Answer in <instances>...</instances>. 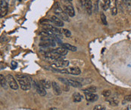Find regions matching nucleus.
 <instances>
[{
	"instance_id": "1",
	"label": "nucleus",
	"mask_w": 131,
	"mask_h": 110,
	"mask_svg": "<svg viewBox=\"0 0 131 110\" xmlns=\"http://www.w3.org/2000/svg\"><path fill=\"white\" fill-rule=\"evenodd\" d=\"M16 78H17L19 82L21 89L24 91H28L30 89L31 83H30V79H29L28 76H27L25 75L18 74L16 75Z\"/></svg>"
},
{
	"instance_id": "2",
	"label": "nucleus",
	"mask_w": 131,
	"mask_h": 110,
	"mask_svg": "<svg viewBox=\"0 0 131 110\" xmlns=\"http://www.w3.org/2000/svg\"><path fill=\"white\" fill-rule=\"evenodd\" d=\"M53 11H54L55 14V16H57L58 18H59L63 21L69 22V16L66 14V12H64L62 7H60L58 3L55 2V4L53 7Z\"/></svg>"
},
{
	"instance_id": "3",
	"label": "nucleus",
	"mask_w": 131,
	"mask_h": 110,
	"mask_svg": "<svg viewBox=\"0 0 131 110\" xmlns=\"http://www.w3.org/2000/svg\"><path fill=\"white\" fill-rule=\"evenodd\" d=\"M61 3L63 10L66 12L69 17H74L75 12L72 4L70 2V1H68V0H61Z\"/></svg>"
},
{
	"instance_id": "4",
	"label": "nucleus",
	"mask_w": 131,
	"mask_h": 110,
	"mask_svg": "<svg viewBox=\"0 0 131 110\" xmlns=\"http://www.w3.org/2000/svg\"><path fill=\"white\" fill-rule=\"evenodd\" d=\"M5 79H6L7 83L11 88L13 89V90H17L18 88V85L17 81H15L14 78L12 75H8Z\"/></svg>"
},
{
	"instance_id": "5",
	"label": "nucleus",
	"mask_w": 131,
	"mask_h": 110,
	"mask_svg": "<svg viewBox=\"0 0 131 110\" xmlns=\"http://www.w3.org/2000/svg\"><path fill=\"white\" fill-rule=\"evenodd\" d=\"M32 83H33V85H34L36 91H37V93H39L40 96H42V97H43V96H46V88H44V87H43L40 84V82L38 83V82H36V81H33Z\"/></svg>"
},
{
	"instance_id": "6",
	"label": "nucleus",
	"mask_w": 131,
	"mask_h": 110,
	"mask_svg": "<svg viewBox=\"0 0 131 110\" xmlns=\"http://www.w3.org/2000/svg\"><path fill=\"white\" fill-rule=\"evenodd\" d=\"M62 82H63L64 84L67 85H70L74 87H81V84L79 83L78 81H76L71 79H62V78H59L58 79Z\"/></svg>"
},
{
	"instance_id": "7",
	"label": "nucleus",
	"mask_w": 131,
	"mask_h": 110,
	"mask_svg": "<svg viewBox=\"0 0 131 110\" xmlns=\"http://www.w3.org/2000/svg\"><path fill=\"white\" fill-rule=\"evenodd\" d=\"M42 27H43V29H44L45 30L52 32H53V33H56V34H61V33H62V30H59L58 27L53 26L51 24H44V25L42 26Z\"/></svg>"
},
{
	"instance_id": "8",
	"label": "nucleus",
	"mask_w": 131,
	"mask_h": 110,
	"mask_svg": "<svg viewBox=\"0 0 131 110\" xmlns=\"http://www.w3.org/2000/svg\"><path fill=\"white\" fill-rule=\"evenodd\" d=\"M8 9V3L5 0H1V8H0V12H1V18L5 17L7 14Z\"/></svg>"
},
{
	"instance_id": "9",
	"label": "nucleus",
	"mask_w": 131,
	"mask_h": 110,
	"mask_svg": "<svg viewBox=\"0 0 131 110\" xmlns=\"http://www.w3.org/2000/svg\"><path fill=\"white\" fill-rule=\"evenodd\" d=\"M50 21L55 25H56L58 27H62L64 26V21L60 19L59 18H58L55 15L52 16V17L50 18Z\"/></svg>"
},
{
	"instance_id": "10",
	"label": "nucleus",
	"mask_w": 131,
	"mask_h": 110,
	"mask_svg": "<svg viewBox=\"0 0 131 110\" xmlns=\"http://www.w3.org/2000/svg\"><path fill=\"white\" fill-rule=\"evenodd\" d=\"M52 65L55 67H67L69 65V62L68 60H55L52 62Z\"/></svg>"
},
{
	"instance_id": "11",
	"label": "nucleus",
	"mask_w": 131,
	"mask_h": 110,
	"mask_svg": "<svg viewBox=\"0 0 131 110\" xmlns=\"http://www.w3.org/2000/svg\"><path fill=\"white\" fill-rule=\"evenodd\" d=\"M86 100L88 102H96L98 100V95L95 94L94 93H84Z\"/></svg>"
},
{
	"instance_id": "12",
	"label": "nucleus",
	"mask_w": 131,
	"mask_h": 110,
	"mask_svg": "<svg viewBox=\"0 0 131 110\" xmlns=\"http://www.w3.org/2000/svg\"><path fill=\"white\" fill-rule=\"evenodd\" d=\"M110 2V8H111V13L112 15H116L117 13V8L116 7L117 2L116 0H109Z\"/></svg>"
},
{
	"instance_id": "13",
	"label": "nucleus",
	"mask_w": 131,
	"mask_h": 110,
	"mask_svg": "<svg viewBox=\"0 0 131 110\" xmlns=\"http://www.w3.org/2000/svg\"><path fill=\"white\" fill-rule=\"evenodd\" d=\"M52 89L54 93H55L56 95H61L62 94V89L60 86L58 85V83H56L55 81H52Z\"/></svg>"
},
{
	"instance_id": "14",
	"label": "nucleus",
	"mask_w": 131,
	"mask_h": 110,
	"mask_svg": "<svg viewBox=\"0 0 131 110\" xmlns=\"http://www.w3.org/2000/svg\"><path fill=\"white\" fill-rule=\"evenodd\" d=\"M56 45L55 41H46V42H42L40 44V46L42 48H48V47H55Z\"/></svg>"
},
{
	"instance_id": "15",
	"label": "nucleus",
	"mask_w": 131,
	"mask_h": 110,
	"mask_svg": "<svg viewBox=\"0 0 131 110\" xmlns=\"http://www.w3.org/2000/svg\"><path fill=\"white\" fill-rule=\"evenodd\" d=\"M68 71V74H71V75H78L80 74V69L78 67H70L66 69Z\"/></svg>"
},
{
	"instance_id": "16",
	"label": "nucleus",
	"mask_w": 131,
	"mask_h": 110,
	"mask_svg": "<svg viewBox=\"0 0 131 110\" xmlns=\"http://www.w3.org/2000/svg\"><path fill=\"white\" fill-rule=\"evenodd\" d=\"M52 51L53 52H55L58 54H60L61 56H63L64 57L65 55L68 54V50H66V49H64V48H58L56 49H52Z\"/></svg>"
},
{
	"instance_id": "17",
	"label": "nucleus",
	"mask_w": 131,
	"mask_h": 110,
	"mask_svg": "<svg viewBox=\"0 0 131 110\" xmlns=\"http://www.w3.org/2000/svg\"><path fill=\"white\" fill-rule=\"evenodd\" d=\"M40 84L44 88H50L52 87V82L48 79H42L40 81Z\"/></svg>"
},
{
	"instance_id": "18",
	"label": "nucleus",
	"mask_w": 131,
	"mask_h": 110,
	"mask_svg": "<svg viewBox=\"0 0 131 110\" xmlns=\"http://www.w3.org/2000/svg\"><path fill=\"white\" fill-rule=\"evenodd\" d=\"M85 6L86 8L87 12L89 14H92V0H85Z\"/></svg>"
},
{
	"instance_id": "19",
	"label": "nucleus",
	"mask_w": 131,
	"mask_h": 110,
	"mask_svg": "<svg viewBox=\"0 0 131 110\" xmlns=\"http://www.w3.org/2000/svg\"><path fill=\"white\" fill-rule=\"evenodd\" d=\"M62 47L64 48V49H66L68 51H77V47H75L74 45H70V44L68 43H63L62 44Z\"/></svg>"
},
{
	"instance_id": "20",
	"label": "nucleus",
	"mask_w": 131,
	"mask_h": 110,
	"mask_svg": "<svg viewBox=\"0 0 131 110\" xmlns=\"http://www.w3.org/2000/svg\"><path fill=\"white\" fill-rule=\"evenodd\" d=\"M106 100L109 103V104H110L111 106H117L118 103H119V100H118V99L117 97H110V98L107 97Z\"/></svg>"
},
{
	"instance_id": "21",
	"label": "nucleus",
	"mask_w": 131,
	"mask_h": 110,
	"mask_svg": "<svg viewBox=\"0 0 131 110\" xmlns=\"http://www.w3.org/2000/svg\"><path fill=\"white\" fill-rule=\"evenodd\" d=\"M72 97L74 102H80L83 100V97H82V95L79 93H74L72 95Z\"/></svg>"
},
{
	"instance_id": "22",
	"label": "nucleus",
	"mask_w": 131,
	"mask_h": 110,
	"mask_svg": "<svg viewBox=\"0 0 131 110\" xmlns=\"http://www.w3.org/2000/svg\"><path fill=\"white\" fill-rule=\"evenodd\" d=\"M6 79L5 78V77L3 76V75H0V83H1V86L2 87H4L5 89H7V85H6Z\"/></svg>"
},
{
	"instance_id": "23",
	"label": "nucleus",
	"mask_w": 131,
	"mask_h": 110,
	"mask_svg": "<svg viewBox=\"0 0 131 110\" xmlns=\"http://www.w3.org/2000/svg\"><path fill=\"white\" fill-rule=\"evenodd\" d=\"M84 93H96V87L94 86H90L89 87L83 89Z\"/></svg>"
},
{
	"instance_id": "24",
	"label": "nucleus",
	"mask_w": 131,
	"mask_h": 110,
	"mask_svg": "<svg viewBox=\"0 0 131 110\" xmlns=\"http://www.w3.org/2000/svg\"><path fill=\"white\" fill-rule=\"evenodd\" d=\"M92 8L94 9V12L97 13L98 11H99V2L98 0H92Z\"/></svg>"
},
{
	"instance_id": "25",
	"label": "nucleus",
	"mask_w": 131,
	"mask_h": 110,
	"mask_svg": "<svg viewBox=\"0 0 131 110\" xmlns=\"http://www.w3.org/2000/svg\"><path fill=\"white\" fill-rule=\"evenodd\" d=\"M100 18H101V21H102V23L104 24V25H107L108 23H107V18H106V16L105 15V14L103 13V12H101L100 14Z\"/></svg>"
},
{
	"instance_id": "26",
	"label": "nucleus",
	"mask_w": 131,
	"mask_h": 110,
	"mask_svg": "<svg viewBox=\"0 0 131 110\" xmlns=\"http://www.w3.org/2000/svg\"><path fill=\"white\" fill-rule=\"evenodd\" d=\"M62 33L65 36V37L70 38L71 36V32L68 30V29H63V30H62Z\"/></svg>"
},
{
	"instance_id": "27",
	"label": "nucleus",
	"mask_w": 131,
	"mask_h": 110,
	"mask_svg": "<svg viewBox=\"0 0 131 110\" xmlns=\"http://www.w3.org/2000/svg\"><path fill=\"white\" fill-rule=\"evenodd\" d=\"M110 8V2L109 0H104V5H103V9L104 10H108Z\"/></svg>"
},
{
	"instance_id": "28",
	"label": "nucleus",
	"mask_w": 131,
	"mask_h": 110,
	"mask_svg": "<svg viewBox=\"0 0 131 110\" xmlns=\"http://www.w3.org/2000/svg\"><path fill=\"white\" fill-rule=\"evenodd\" d=\"M123 1L127 6V8L130 11V9H131V0H123Z\"/></svg>"
},
{
	"instance_id": "29",
	"label": "nucleus",
	"mask_w": 131,
	"mask_h": 110,
	"mask_svg": "<svg viewBox=\"0 0 131 110\" xmlns=\"http://www.w3.org/2000/svg\"><path fill=\"white\" fill-rule=\"evenodd\" d=\"M102 95L104 96L105 97H109L111 95V91L109 90H105L102 92Z\"/></svg>"
},
{
	"instance_id": "30",
	"label": "nucleus",
	"mask_w": 131,
	"mask_h": 110,
	"mask_svg": "<svg viewBox=\"0 0 131 110\" xmlns=\"http://www.w3.org/2000/svg\"><path fill=\"white\" fill-rule=\"evenodd\" d=\"M126 102H131V95H127L124 97V100L123 101V104Z\"/></svg>"
},
{
	"instance_id": "31",
	"label": "nucleus",
	"mask_w": 131,
	"mask_h": 110,
	"mask_svg": "<svg viewBox=\"0 0 131 110\" xmlns=\"http://www.w3.org/2000/svg\"><path fill=\"white\" fill-rule=\"evenodd\" d=\"M94 110H105V108L101 105H97L94 107Z\"/></svg>"
},
{
	"instance_id": "32",
	"label": "nucleus",
	"mask_w": 131,
	"mask_h": 110,
	"mask_svg": "<svg viewBox=\"0 0 131 110\" xmlns=\"http://www.w3.org/2000/svg\"><path fill=\"white\" fill-rule=\"evenodd\" d=\"M11 64H12V68L13 69H14V68H16V67H17V63H16L15 61H12V63H11Z\"/></svg>"
},
{
	"instance_id": "33",
	"label": "nucleus",
	"mask_w": 131,
	"mask_h": 110,
	"mask_svg": "<svg viewBox=\"0 0 131 110\" xmlns=\"http://www.w3.org/2000/svg\"><path fill=\"white\" fill-rule=\"evenodd\" d=\"M48 110H58V109H57V108H55V107H52V108H50Z\"/></svg>"
},
{
	"instance_id": "34",
	"label": "nucleus",
	"mask_w": 131,
	"mask_h": 110,
	"mask_svg": "<svg viewBox=\"0 0 131 110\" xmlns=\"http://www.w3.org/2000/svg\"><path fill=\"white\" fill-rule=\"evenodd\" d=\"M68 1H70H70H72V0H68Z\"/></svg>"
}]
</instances>
